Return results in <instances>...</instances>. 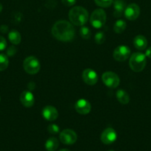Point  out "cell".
Wrapping results in <instances>:
<instances>
[{
	"label": "cell",
	"mask_w": 151,
	"mask_h": 151,
	"mask_svg": "<svg viewBox=\"0 0 151 151\" xmlns=\"http://www.w3.org/2000/svg\"><path fill=\"white\" fill-rule=\"evenodd\" d=\"M52 35L60 41H71L75 37V29L71 23L65 20H60L53 24Z\"/></svg>",
	"instance_id": "obj_1"
},
{
	"label": "cell",
	"mask_w": 151,
	"mask_h": 151,
	"mask_svg": "<svg viewBox=\"0 0 151 151\" xmlns=\"http://www.w3.org/2000/svg\"><path fill=\"white\" fill-rule=\"evenodd\" d=\"M68 16L72 24L76 26H83L88 20V12L81 6H76L70 10Z\"/></svg>",
	"instance_id": "obj_2"
},
{
	"label": "cell",
	"mask_w": 151,
	"mask_h": 151,
	"mask_svg": "<svg viewBox=\"0 0 151 151\" xmlns=\"http://www.w3.org/2000/svg\"><path fill=\"white\" fill-rule=\"evenodd\" d=\"M147 60L146 56L142 52L133 53L130 58L129 65L133 72H140L143 70L146 66Z\"/></svg>",
	"instance_id": "obj_3"
},
{
	"label": "cell",
	"mask_w": 151,
	"mask_h": 151,
	"mask_svg": "<svg viewBox=\"0 0 151 151\" xmlns=\"http://www.w3.org/2000/svg\"><path fill=\"white\" fill-rule=\"evenodd\" d=\"M106 19V13L102 9H96L92 13L90 22L93 27L100 29L105 24Z\"/></svg>",
	"instance_id": "obj_4"
},
{
	"label": "cell",
	"mask_w": 151,
	"mask_h": 151,
	"mask_svg": "<svg viewBox=\"0 0 151 151\" xmlns=\"http://www.w3.org/2000/svg\"><path fill=\"white\" fill-rule=\"evenodd\" d=\"M23 67L25 72L28 74L35 75L39 72L41 65L36 58L34 56H29L24 60Z\"/></svg>",
	"instance_id": "obj_5"
},
{
	"label": "cell",
	"mask_w": 151,
	"mask_h": 151,
	"mask_svg": "<svg viewBox=\"0 0 151 151\" xmlns=\"http://www.w3.org/2000/svg\"><path fill=\"white\" fill-rule=\"evenodd\" d=\"M102 81L108 88H115L120 83V79L118 75L113 72H106L102 75Z\"/></svg>",
	"instance_id": "obj_6"
},
{
	"label": "cell",
	"mask_w": 151,
	"mask_h": 151,
	"mask_svg": "<svg viewBox=\"0 0 151 151\" xmlns=\"http://www.w3.org/2000/svg\"><path fill=\"white\" fill-rule=\"evenodd\" d=\"M130 55V49L126 45H120L115 49L113 52V58L117 61H124Z\"/></svg>",
	"instance_id": "obj_7"
},
{
	"label": "cell",
	"mask_w": 151,
	"mask_h": 151,
	"mask_svg": "<svg viewBox=\"0 0 151 151\" xmlns=\"http://www.w3.org/2000/svg\"><path fill=\"white\" fill-rule=\"evenodd\" d=\"M59 139L63 144L70 145H73L76 142L77 135L73 130L65 129L59 134Z\"/></svg>",
	"instance_id": "obj_8"
},
{
	"label": "cell",
	"mask_w": 151,
	"mask_h": 151,
	"mask_svg": "<svg viewBox=\"0 0 151 151\" xmlns=\"http://www.w3.org/2000/svg\"><path fill=\"white\" fill-rule=\"evenodd\" d=\"M124 14L126 19H127L128 20H136L140 15V8H139L138 4L132 3V4H129L128 6L126 7Z\"/></svg>",
	"instance_id": "obj_9"
},
{
	"label": "cell",
	"mask_w": 151,
	"mask_h": 151,
	"mask_svg": "<svg viewBox=\"0 0 151 151\" xmlns=\"http://www.w3.org/2000/svg\"><path fill=\"white\" fill-rule=\"evenodd\" d=\"M117 139V134L112 128H107L102 132L101 140L105 145H110L113 143Z\"/></svg>",
	"instance_id": "obj_10"
},
{
	"label": "cell",
	"mask_w": 151,
	"mask_h": 151,
	"mask_svg": "<svg viewBox=\"0 0 151 151\" xmlns=\"http://www.w3.org/2000/svg\"><path fill=\"white\" fill-rule=\"evenodd\" d=\"M81 77H82L84 82L87 83V85H95L98 81L97 73L92 69H84L83 71Z\"/></svg>",
	"instance_id": "obj_11"
},
{
	"label": "cell",
	"mask_w": 151,
	"mask_h": 151,
	"mask_svg": "<svg viewBox=\"0 0 151 151\" xmlns=\"http://www.w3.org/2000/svg\"><path fill=\"white\" fill-rule=\"evenodd\" d=\"M75 109L76 111L80 114H87L91 110V105L87 100L80 99L76 103Z\"/></svg>",
	"instance_id": "obj_12"
},
{
	"label": "cell",
	"mask_w": 151,
	"mask_h": 151,
	"mask_svg": "<svg viewBox=\"0 0 151 151\" xmlns=\"http://www.w3.org/2000/svg\"><path fill=\"white\" fill-rule=\"evenodd\" d=\"M42 116L46 120L54 121L58 118L59 113L55 107L51 106H47L43 109Z\"/></svg>",
	"instance_id": "obj_13"
},
{
	"label": "cell",
	"mask_w": 151,
	"mask_h": 151,
	"mask_svg": "<svg viewBox=\"0 0 151 151\" xmlns=\"http://www.w3.org/2000/svg\"><path fill=\"white\" fill-rule=\"evenodd\" d=\"M20 101L25 107L30 108L33 106L35 98L32 92L29 91H24L20 95Z\"/></svg>",
	"instance_id": "obj_14"
},
{
	"label": "cell",
	"mask_w": 151,
	"mask_h": 151,
	"mask_svg": "<svg viewBox=\"0 0 151 151\" xmlns=\"http://www.w3.org/2000/svg\"><path fill=\"white\" fill-rule=\"evenodd\" d=\"M114 4V13L113 15L115 17H120L124 13L126 8V3L123 0H115L113 2Z\"/></svg>",
	"instance_id": "obj_15"
},
{
	"label": "cell",
	"mask_w": 151,
	"mask_h": 151,
	"mask_svg": "<svg viewBox=\"0 0 151 151\" xmlns=\"http://www.w3.org/2000/svg\"><path fill=\"white\" fill-rule=\"evenodd\" d=\"M133 44L137 50H144L147 48V40L143 35H139L134 38Z\"/></svg>",
	"instance_id": "obj_16"
},
{
	"label": "cell",
	"mask_w": 151,
	"mask_h": 151,
	"mask_svg": "<svg viewBox=\"0 0 151 151\" xmlns=\"http://www.w3.org/2000/svg\"><path fill=\"white\" fill-rule=\"evenodd\" d=\"M116 96L117 100H118L120 103L123 105H126L130 102V96L127 94V92L126 91L123 89H118L116 91Z\"/></svg>",
	"instance_id": "obj_17"
},
{
	"label": "cell",
	"mask_w": 151,
	"mask_h": 151,
	"mask_svg": "<svg viewBox=\"0 0 151 151\" xmlns=\"http://www.w3.org/2000/svg\"><path fill=\"white\" fill-rule=\"evenodd\" d=\"M44 147L47 151L56 150V149L59 147V141L55 137H50L46 141Z\"/></svg>",
	"instance_id": "obj_18"
},
{
	"label": "cell",
	"mask_w": 151,
	"mask_h": 151,
	"mask_svg": "<svg viewBox=\"0 0 151 151\" xmlns=\"http://www.w3.org/2000/svg\"><path fill=\"white\" fill-rule=\"evenodd\" d=\"M8 39L12 44L17 45V44H20L21 40H22V36H21L20 33L17 30L13 29V30H11L9 32Z\"/></svg>",
	"instance_id": "obj_19"
},
{
	"label": "cell",
	"mask_w": 151,
	"mask_h": 151,
	"mask_svg": "<svg viewBox=\"0 0 151 151\" xmlns=\"http://www.w3.org/2000/svg\"><path fill=\"white\" fill-rule=\"evenodd\" d=\"M126 27H127V24L124 22V20H118L115 22V23L114 24L113 26V29L115 31V33L121 34L125 30Z\"/></svg>",
	"instance_id": "obj_20"
},
{
	"label": "cell",
	"mask_w": 151,
	"mask_h": 151,
	"mask_svg": "<svg viewBox=\"0 0 151 151\" xmlns=\"http://www.w3.org/2000/svg\"><path fill=\"white\" fill-rule=\"evenodd\" d=\"M9 64L8 58L6 55L0 54V71L5 70Z\"/></svg>",
	"instance_id": "obj_21"
},
{
	"label": "cell",
	"mask_w": 151,
	"mask_h": 151,
	"mask_svg": "<svg viewBox=\"0 0 151 151\" xmlns=\"http://www.w3.org/2000/svg\"><path fill=\"white\" fill-rule=\"evenodd\" d=\"M79 32L81 38H84V39H90V37H91V31L87 27H81Z\"/></svg>",
	"instance_id": "obj_22"
},
{
	"label": "cell",
	"mask_w": 151,
	"mask_h": 151,
	"mask_svg": "<svg viewBox=\"0 0 151 151\" xmlns=\"http://www.w3.org/2000/svg\"><path fill=\"white\" fill-rule=\"evenodd\" d=\"M95 41H96V44H102L105 41V33L103 32H98L95 35Z\"/></svg>",
	"instance_id": "obj_23"
},
{
	"label": "cell",
	"mask_w": 151,
	"mask_h": 151,
	"mask_svg": "<svg viewBox=\"0 0 151 151\" xmlns=\"http://www.w3.org/2000/svg\"><path fill=\"white\" fill-rule=\"evenodd\" d=\"M98 6L102 7H108L112 4L113 0H94Z\"/></svg>",
	"instance_id": "obj_24"
},
{
	"label": "cell",
	"mask_w": 151,
	"mask_h": 151,
	"mask_svg": "<svg viewBox=\"0 0 151 151\" xmlns=\"http://www.w3.org/2000/svg\"><path fill=\"white\" fill-rule=\"evenodd\" d=\"M47 131L50 133V134H53V135H56V134H59V127L56 124H50L48 127H47Z\"/></svg>",
	"instance_id": "obj_25"
},
{
	"label": "cell",
	"mask_w": 151,
	"mask_h": 151,
	"mask_svg": "<svg viewBox=\"0 0 151 151\" xmlns=\"http://www.w3.org/2000/svg\"><path fill=\"white\" fill-rule=\"evenodd\" d=\"M7 47V41L5 38L2 36H0V51H3Z\"/></svg>",
	"instance_id": "obj_26"
},
{
	"label": "cell",
	"mask_w": 151,
	"mask_h": 151,
	"mask_svg": "<svg viewBox=\"0 0 151 151\" xmlns=\"http://www.w3.org/2000/svg\"><path fill=\"white\" fill-rule=\"evenodd\" d=\"M62 2L64 5L67 6V7H70L76 4V0H62Z\"/></svg>",
	"instance_id": "obj_27"
},
{
	"label": "cell",
	"mask_w": 151,
	"mask_h": 151,
	"mask_svg": "<svg viewBox=\"0 0 151 151\" xmlns=\"http://www.w3.org/2000/svg\"><path fill=\"white\" fill-rule=\"evenodd\" d=\"M145 56L149 58H151V47H150L149 48H147V50L145 52Z\"/></svg>",
	"instance_id": "obj_28"
},
{
	"label": "cell",
	"mask_w": 151,
	"mask_h": 151,
	"mask_svg": "<svg viewBox=\"0 0 151 151\" xmlns=\"http://www.w3.org/2000/svg\"><path fill=\"white\" fill-rule=\"evenodd\" d=\"M1 10H2V5H1V4L0 3V13L1 12Z\"/></svg>",
	"instance_id": "obj_29"
},
{
	"label": "cell",
	"mask_w": 151,
	"mask_h": 151,
	"mask_svg": "<svg viewBox=\"0 0 151 151\" xmlns=\"http://www.w3.org/2000/svg\"><path fill=\"white\" fill-rule=\"evenodd\" d=\"M59 151H70V150H68V149H62V150H61Z\"/></svg>",
	"instance_id": "obj_30"
},
{
	"label": "cell",
	"mask_w": 151,
	"mask_h": 151,
	"mask_svg": "<svg viewBox=\"0 0 151 151\" xmlns=\"http://www.w3.org/2000/svg\"><path fill=\"white\" fill-rule=\"evenodd\" d=\"M108 151H113V150H108Z\"/></svg>",
	"instance_id": "obj_31"
},
{
	"label": "cell",
	"mask_w": 151,
	"mask_h": 151,
	"mask_svg": "<svg viewBox=\"0 0 151 151\" xmlns=\"http://www.w3.org/2000/svg\"><path fill=\"white\" fill-rule=\"evenodd\" d=\"M0 100H1V99H0Z\"/></svg>",
	"instance_id": "obj_32"
}]
</instances>
